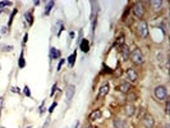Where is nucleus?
<instances>
[{"mask_svg":"<svg viewBox=\"0 0 170 128\" xmlns=\"http://www.w3.org/2000/svg\"><path fill=\"white\" fill-rule=\"evenodd\" d=\"M154 96L157 101H164L168 99V90L165 86H156L154 90Z\"/></svg>","mask_w":170,"mask_h":128,"instance_id":"obj_1","label":"nucleus"},{"mask_svg":"<svg viewBox=\"0 0 170 128\" xmlns=\"http://www.w3.org/2000/svg\"><path fill=\"white\" fill-rule=\"evenodd\" d=\"M129 58H131L132 63L136 64V65H141V64H143V61H145V59H143V54L139 49L133 50L131 53V55H129Z\"/></svg>","mask_w":170,"mask_h":128,"instance_id":"obj_2","label":"nucleus"},{"mask_svg":"<svg viewBox=\"0 0 170 128\" xmlns=\"http://www.w3.org/2000/svg\"><path fill=\"white\" fill-rule=\"evenodd\" d=\"M137 34L138 36H141L142 39H147L149 36V24L145 19H141L137 24Z\"/></svg>","mask_w":170,"mask_h":128,"instance_id":"obj_3","label":"nucleus"},{"mask_svg":"<svg viewBox=\"0 0 170 128\" xmlns=\"http://www.w3.org/2000/svg\"><path fill=\"white\" fill-rule=\"evenodd\" d=\"M132 12L134 14V17L142 18L145 16V6H143L142 3H136V4L132 6Z\"/></svg>","mask_w":170,"mask_h":128,"instance_id":"obj_4","label":"nucleus"},{"mask_svg":"<svg viewBox=\"0 0 170 128\" xmlns=\"http://www.w3.org/2000/svg\"><path fill=\"white\" fill-rule=\"evenodd\" d=\"M142 123H143V126H145V128H154L155 127V118H154V115L146 114L142 118Z\"/></svg>","mask_w":170,"mask_h":128,"instance_id":"obj_5","label":"nucleus"},{"mask_svg":"<svg viewBox=\"0 0 170 128\" xmlns=\"http://www.w3.org/2000/svg\"><path fill=\"white\" fill-rule=\"evenodd\" d=\"M124 113L127 117H133L136 113V107L133 104H131V102H128V104L124 107Z\"/></svg>","mask_w":170,"mask_h":128,"instance_id":"obj_6","label":"nucleus"},{"mask_svg":"<svg viewBox=\"0 0 170 128\" xmlns=\"http://www.w3.org/2000/svg\"><path fill=\"white\" fill-rule=\"evenodd\" d=\"M150 4H151V6H152L154 12H160V10L162 9V5H164V3H162L161 0H151Z\"/></svg>","mask_w":170,"mask_h":128,"instance_id":"obj_7","label":"nucleus"},{"mask_svg":"<svg viewBox=\"0 0 170 128\" xmlns=\"http://www.w3.org/2000/svg\"><path fill=\"white\" fill-rule=\"evenodd\" d=\"M74 92H76V87L73 86V85H69L68 87H66L65 96H66V100H68V102H69V101H72L73 96H74Z\"/></svg>","mask_w":170,"mask_h":128,"instance_id":"obj_8","label":"nucleus"},{"mask_svg":"<svg viewBox=\"0 0 170 128\" xmlns=\"http://www.w3.org/2000/svg\"><path fill=\"white\" fill-rule=\"evenodd\" d=\"M127 76H128V79H129L131 82H136V81L138 79L137 72H136L133 68H128V69H127Z\"/></svg>","mask_w":170,"mask_h":128,"instance_id":"obj_9","label":"nucleus"},{"mask_svg":"<svg viewBox=\"0 0 170 128\" xmlns=\"http://www.w3.org/2000/svg\"><path fill=\"white\" fill-rule=\"evenodd\" d=\"M131 83L129 82H123V83H120L119 86H118V90L120 91V92H123V94H128L129 91H131Z\"/></svg>","mask_w":170,"mask_h":128,"instance_id":"obj_10","label":"nucleus"},{"mask_svg":"<svg viewBox=\"0 0 170 128\" xmlns=\"http://www.w3.org/2000/svg\"><path fill=\"white\" fill-rule=\"evenodd\" d=\"M109 90H110V85H109V83H105L104 86H101V87H100V90H99V97L106 96V95L109 94Z\"/></svg>","mask_w":170,"mask_h":128,"instance_id":"obj_11","label":"nucleus"},{"mask_svg":"<svg viewBox=\"0 0 170 128\" xmlns=\"http://www.w3.org/2000/svg\"><path fill=\"white\" fill-rule=\"evenodd\" d=\"M101 110H99V109H96V110H94L90 114V117H88V119H90V122H95V120H97L100 117H101Z\"/></svg>","mask_w":170,"mask_h":128,"instance_id":"obj_12","label":"nucleus"},{"mask_svg":"<svg viewBox=\"0 0 170 128\" xmlns=\"http://www.w3.org/2000/svg\"><path fill=\"white\" fill-rule=\"evenodd\" d=\"M120 53H121V56H123L124 60H128L129 59V55H131V51H129V47L123 45L120 49Z\"/></svg>","mask_w":170,"mask_h":128,"instance_id":"obj_13","label":"nucleus"},{"mask_svg":"<svg viewBox=\"0 0 170 128\" xmlns=\"http://www.w3.org/2000/svg\"><path fill=\"white\" fill-rule=\"evenodd\" d=\"M79 47L82 49L83 53H88V50H90V42H88L87 39H83L82 41L79 44Z\"/></svg>","mask_w":170,"mask_h":128,"instance_id":"obj_14","label":"nucleus"},{"mask_svg":"<svg viewBox=\"0 0 170 128\" xmlns=\"http://www.w3.org/2000/svg\"><path fill=\"white\" fill-rule=\"evenodd\" d=\"M59 56H60V51L58 49H55V47H51L50 49V59L54 60V59H58Z\"/></svg>","mask_w":170,"mask_h":128,"instance_id":"obj_15","label":"nucleus"},{"mask_svg":"<svg viewBox=\"0 0 170 128\" xmlns=\"http://www.w3.org/2000/svg\"><path fill=\"white\" fill-rule=\"evenodd\" d=\"M114 124H115L116 128H127V124H125L124 120H121L119 118H116L115 120H114Z\"/></svg>","mask_w":170,"mask_h":128,"instance_id":"obj_16","label":"nucleus"},{"mask_svg":"<svg viewBox=\"0 0 170 128\" xmlns=\"http://www.w3.org/2000/svg\"><path fill=\"white\" fill-rule=\"evenodd\" d=\"M54 5H55L54 1H49V3H47V4H46V9H45V13H44V14H45V16H49L50 12H51V8H53Z\"/></svg>","mask_w":170,"mask_h":128,"instance_id":"obj_17","label":"nucleus"},{"mask_svg":"<svg viewBox=\"0 0 170 128\" xmlns=\"http://www.w3.org/2000/svg\"><path fill=\"white\" fill-rule=\"evenodd\" d=\"M127 100H128V101H131V104H132L133 101L137 100V95H136L134 92H132V91H129V92H128V97H127Z\"/></svg>","mask_w":170,"mask_h":128,"instance_id":"obj_18","label":"nucleus"},{"mask_svg":"<svg viewBox=\"0 0 170 128\" xmlns=\"http://www.w3.org/2000/svg\"><path fill=\"white\" fill-rule=\"evenodd\" d=\"M124 42H125V39H124V36L123 35H120L119 37L116 39V42H115V45H118V46H123L124 45Z\"/></svg>","mask_w":170,"mask_h":128,"instance_id":"obj_19","label":"nucleus"},{"mask_svg":"<svg viewBox=\"0 0 170 128\" xmlns=\"http://www.w3.org/2000/svg\"><path fill=\"white\" fill-rule=\"evenodd\" d=\"M24 18H26V21H28V23H29V24H32L33 18H32V13H31V12L26 13V14H24Z\"/></svg>","mask_w":170,"mask_h":128,"instance_id":"obj_20","label":"nucleus"},{"mask_svg":"<svg viewBox=\"0 0 170 128\" xmlns=\"http://www.w3.org/2000/svg\"><path fill=\"white\" fill-rule=\"evenodd\" d=\"M74 60H76V53H73L72 55L68 58V63H69V65H73V64H74Z\"/></svg>","mask_w":170,"mask_h":128,"instance_id":"obj_21","label":"nucleus"},{"mask_svg":"<svg viewBox=\"0 0 170 128\" xmlns=\"http://www.w3.org/2000/svg\"><path fill=\"white\" fill-rule=\"evenodd\" d=\"M23 67H24V58H23V51H22L19 58V68H23Z\"/></svg>","mask_w":170,"mask_h":128,"instance_id":"obj_22","label":"nucleus"},{"mask_svg":"<svg viewBox=\"0 0 170 128\" xmlns=\"http://www.w3.org/2000/svg\"><path fill=\"white\" fill-rule=\"evenodd\" d=\"M24 95H26V96H31V91H29V87L28 86L24 87Z\"/></svg>","mask_w":170,"mask_h":128,"instance_id":"obj_23","label":"nucleus"},{"mask_svg":"<svg viewBox=\"0 0 170 128\" xmlns=\"http://www.w3.org/2000/svg\"><path fill=\"white\" fill-rule=\"evenodd\" d=\"M169 107H170V102H169V100H166V104H165V113L166 114H169Z\"/></svg>","mask_w":170,"mask_h":128,"instance_id":"obj_24","label":"nucleus"},{"mask_svg":"<svg viewBox=\"0 0 170 128\" xmlns=\"http://www.w3.org/2000/svg\"><path fill=\"white\" fill-rule=\"evenodd\" d=\"M3 102H4V97H0V115H1V110H3Z\"/></svg>","mask_w":170,"mask_h":128,"instance_id":"obj_25","label":"nucleus"},{"mask_svg":"<svg viewBox=\"0 0 170 128\" xmlns=\"http://www.w3.org/2000/svg\"><path fill=\"white\" fill-rule=\"evenodd\" d=\"M55 107H56V102H53V105H51L50 109H49V113H53L54 109H55Z\"/></svg>","mask_w":170,"mask_h":128,"instance_id":"obj_26","label":"nucleus"},{"mask_svg":"<svg viewBox=\"0 0 170 128\" xmlns=\"http://www.w3.org/2000/svg\"><path fill=\"white\" fill-rule=\"evenodd\" d=\"M16 13H17V10H16V9H14V10H13V12H12V16H10V19H9V24H10V23H12L13 18H14V14H16Z\"/></svg>","mask_w":170,"mask_h":128,"instance_id":"obj_27","label":"nucleus"},{"mask_svg":"<svg viewBox=\"0 0 170 128\" xmlns=\"http://www.w3.org/2000/svg\"><path fill=\"white\" fill-rule=\"evenodd\" d=\"M63 64H64V59H60V63H59V65H58V71H60V69H61Z\"/></svg>","mask_w":170,"mask_h":128,"instance_id":"obj_28","label":"nucleus"},{"mask_svg":"<svg viewBox=\"0 0 170 128\" xmlns=\"http://www.w3.org/2000/svg\"><path fill=\"white\" fill-rule=\"evenodd\" d=\"M55 91H56V85L53 86V90H51V96H53V95L55 94Z\"/></svg>","mask_w":170,"mask_h":128,"instance_id":"obj_29","label":"nucleus"},{"mask_svg":"<svg viewBox=\"0 0 170 128\" xmlns=\"http://www.w3.org/2000/svg\"><path fill=\"white\" fill-rule=\"evenodd\" d=\"M12 91L13 92H19V89L18 87H12Z\"/></svg>","mask_w":170,"mask_h":128,"instance_id":"obj_30","label":"nucleus"},{"mask_svg":"<svg viewBox=\"0 0 170 128\" xmlns=\"http://www.w3.org/2000/svg\"><path fill=\"white\" fill-rule=\"evenodd\" d=\"M4 49H5V50H8V51H10V50L13 49V46H6V47H4Z\"/></svg>","mask_w":170,"mask_h":128,"instance_id":"obj_31","label":"nucleus"},{"mask_svg":"<svg viewBox=\"0 0 170 128\" xmlns=\"http://www.w3.org/2000/svg\"><path fill=\"white\" fill-rule=\"evenodd\" d=\"M5 32H6V27H3L1 28V34H5Z\"/></svg>","mask_w":170,"mask_h":128,"instance_id":"obj_32","label":"nucleus"},{"mask_svg":"<svg viewBox=\"0 0 170 128\" xmlns=\"http://www.w3.org/2000/svg\"><path fill=\"white\" fill-rule=\"evenodd\" d=\"M78 126H79V122H76V124H74V127H73V128H78Z\"/></svg>","mask_w":170,"mask_h":128,"instance_id":"obj_33","label":"nucleus"},{"mask_svg":"<svg viewBox=\"0 0 170 128\" xmlns=\"http://www.w3.org/2000/svg\"><path fill=\"white\" fill-rule=\"evenodd\" d=\"M84 128H91V127H84Z\"/></svg>","mask_w":170,"mask_h":128,"instance_id":"obj_34","label":"nucleus"},{"mask_svg":"<svg viewBox=\"0 0 170 128\" xmlns=\"http://www.w3.org/2000/svg\"><path fill=\"white\" fill-rule=\"evenodd\" d=\"M94 128H99V127H94Z\"/></svg>","mask_w":170,"mask_h":128,"instance_id":"obj_35","label":"nucleus"}]
</instances>
